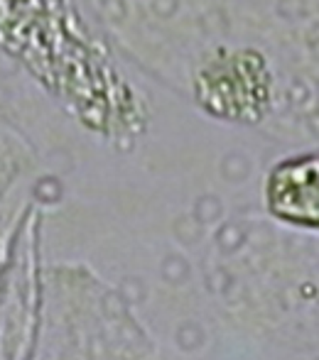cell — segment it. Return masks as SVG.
I'll return each instance as SVG.
<instances>
[{
	"instance_id": "6da1fadb",
	"label": "cell",
	"mask_w": 319,
	"mask_h": 360,
	"mask_svg": "<svg viewBox=\"0 0 319 360\" xmlns=\"http://www.w3.org/2000/svg\"><path fill=\"white\" fill-rule=\"evenodd\" d=\"M263 204L273 221L319 233V155L275 162L265 174Z\"/></svg>"
}]
</instances>
